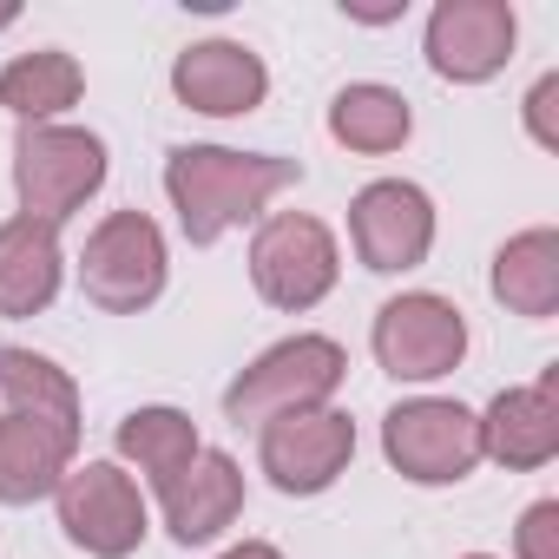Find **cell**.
Wrapping results in <instances>:
<instances>
[{"label":"cell","mask_w":559,"mask_h":559,"mask_svg":"<svg viewBox=\"0 0 559 559\" xmlns=\"http://www.w3.org/2000/svg\"><path fill=\"white\" fill-rule=\"evenodd\" d=\"M0 507L53 493L80 454V389L34 349H0Z\"/></svg>","instance_id":"obj_1"},{"label":"cell","mask_w":559,"mask_h":559,"mask_svg":"<svg viewBox=\"0 0 559 559\" xmlns=\"http://www.w3.org/2000/svg\"><path fill=\"white\" fill-rule=\"evenodd\" d=\"M304 178L297 158L270 152H224V145H178L165 158V191L191 243H217L230 224L257 217L276 191H290Z\"/></svg>","instance_id":"obj_2"},{"label":"cell","mask_w":559,"mask_h":559,"mask_svg":"<svg viewBox=\"0 0 559 559\" xmlns=\"http://www.w3.org/2000/svg\"><path fill=\"white\" fill-rule=\"evenodd\" d=\"M349 376V356L343 343L330 336H290V343H276L263 349L230 389H224V415L243 428V421H276V415H297V408H330V395L343 389Z\"/></svg>","instance_id":"obj_3"},{"label":"cell","mask_w":559,"mask_h":559,"mask_svg":"<svg viewBox=\"0 0 559 559\" xmlns=\"http://www.w3.org/2000/svg\"><path fill=\"white\" fill-rule=\"evenodd\" d=\"M106 185V145L80 126H27L14 145V191H21V217L40 224H67L93 191Z\"/></svg>","instance_id":"obj_4"},{"label":"cell","mask_w":559,"mask_h":559,"mask_svg":"<svg viewBox=\"0 0 559 559\" xmlns=\"http://www.w3.org/2000/svg\"><path fill=\"white\" fill-rule=\"evenodd\" d=\"M80 290L112 310V317H139L158 304L165 290V237L145 211H112L80 257Z\"/></svg>","instance_id":"obj_5"},{"label":"cell","mask_w":559,"mask_h":559,"mask_svg":"<svg viewBox=\"0 0 559 559\" xmlns=\"http://www.w3.org/2000/svg\"><path fill=\"white\" fill-rule=\"evenodd\" d=\"M336 237L304 211H276L250 243V284L270 310H317L336 290Z\"/></svg>","instance_id":"obj_6"},{"label":"cell","mask_w":559,"mask_h":559,"mask_svg":"<svg viewBox=\"0 0 559 559\" xmlns=\"http://www.w3.org/2000/svg\"><path fill=\"white\" fill-rule=\"evenodd\" d=\"M382 454L415 487H448V480L474 474V461H480V415H467L461 402H441V395L402 402L382 421Z\"/></svg>","instance_id":"obj_7"},{"label":"cell","mask_w":559,"mask_h":559,"mask_svg":"<svg viewBox=\"0 0 559 559\" xmlns=\"http://www.w3.org/2000/svg\"><path fill=\"white\" fill-rule=\"evenodd\" d=\"M467 356V323L448 297L435 290H408L395 304L376 310V362L395 376V382H435V376H454Z\"/></svg>","instance_id":"obj_8"},{"label":"cell","mask_w":559,"mask_h":559,"mask_svg":"<svg viewBox=\"0 0 559 559\" xmlns=\"http://www.w3.org/2000/svg\"><path fill=\"white\" fill-rule=\"evenodd\" d=\"M60 500V526L73 546H86L93 559H126L145 539V493L132 474H119L112 461H86L67 467V480L53 487Z\"/></svg>","instance_id":"obj_9"},{"label":"cell","mask_w":559,"mask_h":559,"mask_svg":"<svg viewBox=\"0 0 559 559\" xmlns=\"http://www.w3.org/2000/svg\"><path fill=\"white\" fill-rule=\"evenodd\" d=\"M356 454V421L343 408H297V415H276L263 421V474L276 493H323L336 487V474Z\"/></svg>","instance_id":"obj_10"},{"label":"cell","mask_w":559,"mask_h":559,"mask_svg":"<svg viewBox=\"0 0 559 559\" xmlns=\"http://www.w3.org/2000/svg\"><path fill=\"white\" fill-rule=\"evenodd\" d=\"M349 237H356V257L369 270H415L435 243V204L421 185H402V178H382V185H362L356 204H349Z\"/></svg>","instance_id":"obj_11"},{"label":"cell","mask_w":559,"mask_h":559,"mask_svg":"<svg viewBox=\"0 0 559 559\" xmlns=\"http://www.w3.org/2000/svg\"><path fill=\"white\" fill-rule=\"evenodd\" d=\"M513 8L507 0H441L428 21V67L441 80H493L513 60Z\"/></svg>","instance_id":"obj_12"},{"label":"cell","mask_w":559,"mask_h":559,"mask_svg":"<svg viewBox=\"0 0 559 559\" xmlns=\"http://www.w3.org/2000/svg\"><path fill=\"white\" fill-rule=\"evenodd\" d=\"M171 93H178L191 112L237 119V112H257V106H263L270 73H263V60H257L243 40H204V47H185V53H178Z\"/></svg>","instance_id":"obj_13"},{"label":"cell","mask_w":559,"mask_h":559,"mask_svg":"<svg viewBox=\"0 0 559 559\" xmlns=\"http://www.w3.org/2000/svg\"><path fill=\"white\" fill-rule=\"evenodd\" d=\"M480 454L500 467H546L559 454V369H546L533 389H500L480 415Z\"/></svg>","instance_id":"obj_14"},{"label":"cell","mask_w":559,"mask_h":559,"mask_svg":"<svg viewBox=\"0 0 559 559\" xmlns=\"http://www.w3.org/2000/svg\"><path fill=\"white\" fill-rule=\"evenodd\" d=\"M237 507H243V474H237V461L217 454V448H198V461L165 487V526H171L178 546L217 539V533L237 520Z\"/></svg>","instance_id":"obj_15"},{"label":"cell","mask_w":559,"mask_h":559,"mask_svg":"<svg viewBox=\"0 0 559 559\" xmlns=\"http://www.w3.org/2000/svg\"><path fill=\"white\" fill-rule=\"evenodd\" d=\"M60 297V230L40 217L0 224V317H40Z\"/></svg>","instance_id":"obj_16"},{"label":"cell","mask_w":559,"mask_h":559,"mask_svg":"<svg viewBox=\"0 0 559 559\" xmlns=\"http://www.w3.org/2000/svg\"><path fill=\"white\" fill-rule=\"evenodd\" d=\"M493 297L513 317H552L559 310V230H520L493 257Z\"/></svg>","instance_id":"obj_17"},{"label":"cell","mask_w":559,"mask_h":559,"mask_svg":"<svg viewBox=\"0 0 559 559\" xmlns=\"http://www.w3.org/2000/svg\"><path fill=\"white\" fill-rule=\"evenodd\" d=\"M80 86H86L80 60L60 47H40V53H21L14 67H0V106L27 126H47L53 112H67L80 99Z\"/></svg>","instance_id":"obj_18"},{"label":"cell","mask_w":559,"mask_h":559,"mask_svg":"<svg viewBox=\"0 0 559 559\" xmlns=\"http://www.w3.org/2000/svg\"><path fill=\"white\" fill-rule=\"evenodd\" d=\"M330 132H336L349 152L382 158V152H402V145H408L415 112H408V99H402L395 86H343L336 106H330Z\"/></svg>","instance_id":"obj_19"},{"label":"cell","mask_w":559,"mask_h":559,"mask_svg":"<svg viewBox=\"0 0 559 559\" xmlns=\"http://www.w3.org/2000/svg\"><path fill=\"white\" fill-rule=\"evenodd\" d=\"M119 454L139 461V474H152V487L165 493L198 461V428L178 408H139V415L119 421Z\"/></svg>","instance_id":"obj_20"},{"label":"cell","mask_w":559,"mask_h":559,"mask_svg":"<svg viewBox=\"0 0 559 559\" xmlns=\"http://www.w3.org/2000/svg\"><path fill=\"white\" fill-rule=\"evenodd\" d=\"M520 559H559V500H533L520 520Z\"/></svg>","instance_id":"obj_21"},{"label":"cell","mask_w":559,"mask_h":559,"mask_svg":"<svg viewBox=\"0 0 559 559\" xmlns=\"http://www.w3.org/2000/svg\"><path fill=\"white\" fill-rule=\"evenodd\" d=\"M526 126L546 152H559V73H546L533 93H526Z\"/></svg>","instance_id":"obj_22"},{"label":"cell","mask_w":559,"mask_h":559,"mask_svg":"<svg viewBox=\"0 0 559 559\" xmlns=\"http://www.w3.org/2000/svg\"><path fill=\"white\" fill-rule=\"evenodd\" d=\"M217 559H284V552L263 546V539H243V546H230V552H217Z\"/></svg>","instance_id":"obj_23"},{"label":"cell","mask_w":559,"mask_h":559,"mask_svg":"<svg viewBox=\"0 0 559 559\" xmlns=\"http://www.w3.org/2000/svg\"><path fill=\"white\" fill-rule=\"evenodd\" d=\"M21 21V8H14V0H0V27H14Z\"/></svg>","instance_id":"obj_24"},{"label":"cell","mask_w":559,"mask_h":559,"mask_svg":"<svg viewBox=\"0 0 559 559\" xmlns=\"http://www.w3.org/2000/svg\"><path fill=\"white\" fill-rule=\"evenodd\" d=\"M467 559H493V552H467Z\"/></svg>","instance_id":"obj_25"}]
</instances>
